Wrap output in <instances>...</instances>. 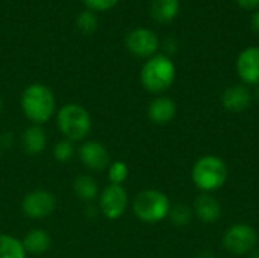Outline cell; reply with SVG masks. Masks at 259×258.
Masks as SVG:
<instances>
[{
	"label": "cell",
	"mask_w": 259,
	"mask_h": 258,
	"mask_svg": "<svg viewBox=\"0 0 259 258\" xmlns=\"http://www.w3.org/2000/svg\"><path fill=\"white\" fill-rule=\"evenodd\" d=\"M0 258H26L21 240L9 234H0Z\"/></svg>",
	"instance_id": "19"
},
{
	"label": "cell",
	"mask_w": 259,
	"mask_h": 258,
	"mask_svg": "<svg viewBox=\"0 0 259 258\" xmlns=\"http://www.w3.org/2000/svg\"><path fill=\"white\" fill-rule=\"evenodd\" d=\"M193 213L202 224H215L222 217V205L211 193H202L194 201Z\"/></svg>",
	"instance_id": "13"
},
{
	"label": "cell",
	"mask_w": 259,
	"mask_h": 258,
	"mask_svg": "<svg viewBox=\"0 0 259 258\" xmlns=\"http://www.w3.org/2000/svg\"><path fill=\"white\" fill-rule=\"evenodd\" d=\"M26 254H44L52 246V237L46 230L33 228L21 240Z\"/></svg>",
	"instance_id": "16"
},
{
	"label": "cell",
	"mask_w": 259,
	"mask_h": 258,
	"mask_svg": "<svg viewBox=\"0 0 259 258\" xmlns=\"http://www.w3.org/2000/svg\"><path fill=\"white\" fill-rule=\"evenodd\" d=\"M181 11L179 0H153L150 3V15L155 21L167 24L171 23Z\"/></svg>",
	"instance_id": "17"
},
{
	"label": "cell",
	"mask_w": 259,
	"mask_h": 258,
	"mask_svg": "<svg viewBox=\"0 0 259 258\" xmlns=\"http://www.w3.org/2000/svg\"><path fill=\"white\" fill-rule=\"evenodd\" d=\"M56 208V198L49 190L29 192L21 201V211L29 219L49 217Z\"/></svg>",
	"instance_id": "8"
},
{
	"label": "cell",
	"mask_w": 259,
	"mask_h": 258,
	"mask_svg": "<svg viewBox=\"0 0 259 258\" xmlns=\"http://www.w3.org/2000/svg\"><path fill=\"white\" fill-rule=\"evenodd\" d=\"M237 73L244 85H259V47L244 49L235 62Z\"/></svg>",
	"instance_id": "11"
},
{
	"label": "cell",
	"mask_w": 259,
	"mask_h": 258,
	"mask_svg": "<svg viewBox=\"0 0 259 258\" xmlns=\"http://www.w3.org/2000/svg\"><path fill=\"white\" fill-rule=\"evenodd\" d=\"M126 47L132 55L149 59L156 55L159 49V38L153 30L147 27H137L127 33Z\"/></svg>",
	"instance_id": "9"
},
{
	"label": "cell",
	"mask_w": 259,
	"mask_h": 258,
	"mask_svg": "<svg viewBox=\"0 0 259 258\" xmlns=\"http://www.w3.org/2000/svg\"><path fill=\"white\" fill-rule=\"evenodd\" d=\"M21 143L29 155H39L47 148V134L41 125H30L24 129Z\"/></svg>",
	"instance_id": "15"
},
{
	"label": "cell",
	"mask_w": 259,
	"mask_h": 258,
	"mask_svg": "<svg viewBox=\"0 0 259 258\" xmlns=\"http://www.w3.org/2000/svg\"><path fill=\"white\" fill-rule=\"evenodd\" d=\"M127 175H129V169H127L126 163H123V161H112L108 167L109 184L123 186V182L127 179Z\"/></svg>",
	"instance_id": "21"
},
{
	"label": "cell",
	"mask_w": 259,
	"mask_h": 258,
	"mask_svg": "<svg viewBox=\"0 0 259 258\" xmlns=\"http://www.w3.org/2000/svg\"><path fill=\"white\" fill-rule=\"evenodd\" d=\"M77 155H79V160L80 163L93 170V172H103V170H108L109 164H111V155H109V151L106 149L105 144H102L100 141H94V140H90V141H85L79 146V151H77Z\"/></svg>",
	"instance_id": "10"
},
{
	"label": "cell",
	"mask_w": 259,
	"mask_h": 258,
	"mask_svg": "<svg viewBox=\"0 0 259 258\" xmlns=\"http://www.w3.org/2000/svg\"><path fill=\"white\" fill-rule=\"evenodd\" d=\"M83 5L87 8H90V11H97V12H103V11H108V9H112L118 0H82Z\"/></svg>",
	"instance_id": "24"
},
{
	"label": "cell",
	"mask_w": 259,
	"mask_h": 258,
	"mask_svg": "<svg viewBox=\"0 0 259 258\" xmlns=\"http://www.w3.org/2000/svg\"><path fill=\"white\" fill-rule=\"evenodd\" d=\"M228 164L217 155L200 157L191 169V179L203 193H211L222 189L228 181Z\"/></svg>",
	"instance_id": "3"
},
{
	"label": "cell",
	"mask_w": 259,
	"mask_h": 258,
	"mask_svg": "<svg viewBox=\"0 0 259 258\" xmlns=\"http://www.w3.org/2000/svg\"><path fill=\"white\" fill-rule=\"evenodd\" d=\"M56 126L65 140L82 141L91 132L93 120L90 113L77 103H67L56 111Z\"/></svg>",
	"instance_id": "4"
},
{
	"label": "cell",
	"mask_w": 259,
	"mask_h": 258,
	"mask_svg": "<svg viewBox=\"0 0 259 258\" xmlns=\"http://www.w3.org/2000/svg\"><path fill=\"white\" fill-rule=\"evenodd\" d=\"M237 5L246 11H255L259 8V0H235Z\"/></svg>",
	"instance_id": "25"
},
{
	"label": "cell",
	"mask_w": 259,
	"mask_h": 258,
	"mask_svg": "<svg viewBox=\"0 0 259 258\" xmlns=\"http://www.w3.org/2000/svg\"><path fill=\"white\" fill-rule=\"evenodd\" d=\"M129 204L127 192L123 186L108 184L99 195V210L108 220L120 219Z\"/></svg>",
	"instance_id": "7"
},
{
	"label": "cell",
	"mask_w": 259,
	"mask_h": 258,
	"mask_svg": "<svg viewBox=\"0 0 259 258\" xmlns=\"http://www.w3.org/2000/svg\"><path fill=\"white\" fill-rule=\"evenodd\" d=\"M252 27H253V30H256L259 33V8L255 9V12L252 15Z\"/></svg>",
	"instance_id": "27"
},
{
	"label": "cell",
	"mask_w": 259,
	"mask_h": 258,
	"mask_svg": "<svg viewBox=\"0 0 259 258\" xmlns=\"http://www.w3.org/2000/svg\"><path fill=\"white\" fill-rule=\"evenodd\" d=\"M252 91L244 84H237L228 87L222 94V103L229 113H243L252 103Z\"/></svg>",
	"instance_id": "12"
},
{
	"label": "cell",
	"mask_w": 259,
	"mask_h": 258,
	"mask_svg": "<svg viewBox=\"0 0 259 258\" xmlns=\"http://www.w3.org/2000/svg\"><path fill=\"white\" fill-rule=\"evenodd\" d=\"M170 208L171 204L168 196L155 189H147L140 192L132 202L134 214L137 216L138 220L144 224L162 222L164 219L168 217Z\"/></svg>",
	"instance_id": "5"
},
{
	"label": "cell",
	"mask_w": 259,
	"mask_h": 258,
	"mask_svg": "<svg viewBox=\"0 0 259 258\" xmlns=\"http://www.w3.org/2000/svg\"><path fill=\"white\" fill-rule=\"evenodd\" d=\"M258 245L256 230L247 224H235L223 234V246L234 255H249Z\"/></svg>",
	"instance_id": "6"
},
{
	"label": "cell",
	"mask_w": 259,
	"mask_h": 258,
	"mask_svg": "<svg viewBox=\"0 0 259 258\" xmlns=\"http://www.w3.org/2000/svg\"><path fill=\"white\" fill-rule=\"evenodd\" d=\"M73 192L74 195L83 202H94L99 199L100 190L97 181L91 175H79L73 181Z\"/></svg>",
	"instance_id": "18"
},
{
	"label": "cell",
	"mask_w": 259,
	"mask_h": 258,
	"mask_svg": "<svg viewBox=\"0 0 259 258\" xmlns=\"http://www.w3.org/2000/svg\"><path fill=\"white\" fill-rule=\"evenodd\" d=\"M168 217L171 220L173 225L176 227H185L191 222V219L194 217V213H193V208H190L188 205L185 204H176V205H171L170 208V213H168Z\"/></svg>",
	"instance_id": "20"
},
{
	"label": "cell",
	"mask_w": 259,
	"mask_h": 258,
	"mask_svg": "<svg viewBox=\"0 0 259 258\" xmlns=\"http://www.w3.org/2000/svg\"><path fill=\"white\" fill-rule=\"evenodd\" d=\"M74 154H76L74 143L70 140H65V138L58 141L53 148V157L59 163H68L74 157Z\"/></svg>",
	"instance_id": "22"
},
{
	"label": "cell",
	"mask_w": 259,
	"mask_h": 258,
	"mask_svg": "<svg viewBox=\"0 0 259 258\" xmlns=\"http://www.w3.org/2000/svg\"><path fill=\"white\" fill-rule=\"evenodd\" d=\"M147 116L155 125H167L176 116V103L168 96H156L147 106Z\"/></svg>",
	"instance_id": "14"
},
{
	"label": "cell",
	"mask_w": 259,
	"mask_h": 258,
	"mask_svg": "<svg viewBox=\"0 0 259 258\" xmlns=\"http://www.w3.org/2000/svg\"><path fill=\"white\" fill-rule=\"evenodd\" d=\"M252 96H253V99H255V100H256V102L259 103V85L256 87V90H255V91L252 93Z\"/></svg>",
	"instance_id": "29"
},
{
	"label": "cell",
	"mask_w": 259,
	"mask_h": 258,
	"mask_svg": "<svg viewBox=\"0 0 259 258\" xmlns=\"http://www.w3.org/2000/svg\"><path fill=\"white\" fill-rule=\"evenodd\" d=\"M77 27L83 32V33H93L97 27H99V20L96 17V14L93 11H83L79 14L77 20Z\"/></svg>",
	"instance_id": "23"
},
{
	"label": "cell",
	"mask_w": 259,
	"mask_h": 258,
	"mask_svg": "<svg viewBox=\"0 0 259 258\" xmlns=\"http://www.w3.org/2000/svg\"><path fill=\"white\" fill-rule=\"evenodd\" d=\"M164 49H165V52L167 53H164V55H171V53H175L176 50H178V41L175 40V38H167L165 41H164Z\"/></svg>",
	"instance_id": "26"
},
{
	"label": "cell",
	"mask_w": 259,
	"mask_h": 258,
	"mask_svg": "<svg viewBox=\"0 0 259 258\" xmlns=\"http://www.w3.org/2000/svg\"><path fill=\"white\" fill-rule=\"evenodd\" d=\"M23 114L32 125L49 122L56 113V99L53 91L44 84H30L20 97Z\"/></svg>",
	"instance_id": "1"
},
{
	"label": "cell",
	"mask_w": 259,
	"mask_h": 258,
	"mask_svg": "<svg viewBox=\"0 0 259 258\" xmlns=\"http://www.w3.org/2000/svg\"><path fill=\"white\" fill-rule=\"evenodd\" d=\"M247 258H259V249H253V251L249 254V257Z\"/></svg>",
	"instance_id": "28"
},
{
	"label": "cell",
	"mask_w": 259,
	"mask_h": 258,
	"mask_svg": "<svg viewBox=\"0 0 259 258\" xmlns=\"http://www.w3.org/2000/svg\"><path fill=\"white\" fill-rule=\"evenodd\" d=\"M2 108H3V102H2V99H0V113H2Z\"/></svg>",
	"instance_id": "30"
},
{
	"label": "cell",
	"mask_w": 259,
	"mask_h": 258,
	"mask_svg": "<svg viewBox=\"0 0 259 258\" xmlns=\"http://www.w3.org/2000/svg\"><path fill=\"white\" fill-rule=\"evenodd\" d=\"M176 79V65L170 56L156 53L149 58L140 73L141 85L152 94H162L167 91Z\"/></svg>",
	"instance_id": "2"
}]
</instances>
